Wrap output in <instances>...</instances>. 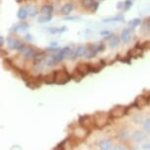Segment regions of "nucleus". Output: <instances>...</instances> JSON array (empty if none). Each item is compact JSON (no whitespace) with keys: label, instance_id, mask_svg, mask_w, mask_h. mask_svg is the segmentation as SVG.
<instances>
[{"label":"nucleus","instance_id":"b1692460","mask_svg":"<svg viewBox=\"0 0 150 150\" xmlns=\"http://www.w3.org/2000/svg\"><path fill=\"white\" fill-rule=\"evenodd\" d=\"M29 15V13H28L27 9H25V8H20L18 13H17V17L20 19V20H25Z\"/></svg>","mask_w":150,"mask_h":150},{"label":"nucleus","instance_id":"4be33fe9","mask_svg":"<svg viewBox=\"0 0 150 150\" xmlns=\"http://www.w3.org/2000/svg\"><path fill=\"white\" fill-rule=\"evenodd\" d=\"M86 51H87L86 47V46H83V45H80V46H79V47L77 48V49L75 50L77 57H81V56H86Z\"/></svg>","mask_w":150,"mask_h":150},{"label":"nucleus","instance_id":"20e7f679","mask_svg":"<svg viewBox=\"0 0 150 150\" xmlns=\"http://www.w3.org/2000/svg\"><path fill=\"white\" fill-rule=\"evenodd\" d=\"M79 124H80L81 127H83V129H87V131H90V129L95 127L93 116H89V115L81 116L79 118Z\"/></svg>","mask_w":150,"mask_h":150},{"label":"nucleus","instance_id":"9b49d317","mask_svg":"<svg viewBox=\"0 0 150 150\" xmlns=\"http://www.w3.org/2000/svg\"><path fill=\"white\" fill-rule=\"evenodd\" d=\"M98 146L101 150H113L112 141L109 138H103L98 142Z\"/></svg>","mask_w":150,"mask_h":150},{"label":"nucleus","instance_id":"a19ab883","mask_svg":"<svg viewBox=\"0 0 150 150\" xmlns=\"http://www.w3.org/2000/svg\"><path fill=\"white\" fill-rule=\"evenodd\" d=\"M124 6H125V2H119L117 5V8L118 9H122V8L124 9Z\"/></svg>","mask_w":150,"mask_h":150},{"label":"nucleus","instance_id":"ea45409f","mask_svg":"<svg viewBox=\"0 0 150 150\" xmlns=\"http://www.w3.org/2000/svg\"><path fill=\"white\" fill-rule=\"evenodd\" d=\"M142 149L143 150H150V142H147L142 145Z\"/></svg>","mask_w":150,"mask_h":150},{"label":"nucleus","instance_id":"393cba45","mask_svg":"<svg viewBox=\"0 0 150 150\" xmlns=\"http://www.w3.org/2000/svg\"><path fill=\"white\" fill-rule=\"evenodd\" d=\"M132 121H134L135 124H143L144 121H145V119L143 118V115L134 114V117H132Z\"/></svg>","mask_w":150,"mask_h":150},{"label":"nucleus","instance_id":"c9c22d12","mask_svg":"<svg viewBox=\"0 0 150 150\" xmlns=\"http://www.w3.org/2000/svg\"><path fill=\"white\" fill-rule=\"evenodd\" d=\"M46 50H47V51H50V52H56V51H60L61 48L50 46V47H47V48H46Z\"/></svg>","mask_w":150,"mask_h":150},{"label":"nucleus","instance_id":"9d476101","mask_svg":"<svg viewBox=\"0 0 150 150\" xmlns=\"http://www.w3.org/2000/svg\"><path fill=\"white\" fill-rule=\"evenodd\" d=\"M76 70L79 71V72L84 77V76H86L88 73L91 72V66L86 63H80L76 67Z\"/></svg>","mask_w":150,"mask_h":150},{"label":"nucleus","instance_id":"a18cd8bd","mask_svg":"<svg viewBox=\"0 0 150 150\" xmlns=\"http://www.w3.org/2000/svg\"><path fill=\"white\" fill-rule=\"evenodd\" d=\"M50 45H51L52 47H56L58 45L57 42H50Z\"/></svg>","mask_w":150,"mask_h":150},{"label":"nucleus","instance_id":"0eeeda50","mask_svg":"<svg viewBox=\"0 0 150 150\" xmlns=\"http://www.w3.org/2000/svg\"><path fill=\"white\" fill-rule=\"evenodd\" d=\"M20 52H21L23 55L26 56V57H30V58H33L36 55V53H38V51H36L33 47L29 46V45H25V44H24V46L22 47Z\"/></svg>","mask_w":150,"mask_h":150},{"label":"nucleus","instance_id":"a211bd4d","mask_svg":"<svg viewBox=\"0 0 150 150\" xmlns=\"http://www.w3.org/2000/svg\"><path fill=\"white\" fill-rule=\"evenodd\" d=\"M90 49L92 50L93 52H95L96 54L99 52H102L104 51V49H105V45H104L102 42H100V43H94V44H91L89 46Z\"/></svg>","mask_w":150,"mask_h":150},{"label":"nucleus","instance_id":"79ce46f5","mask_svg":"<svg viewBox=\"0 0 150 150\" xmlns=\"http://www.w3.org/2000/svg\"><path fill=\"white\" fill-rule=\"evenodd\" d=\"M25 39H27L28 41H32L33 38V36L30 35H27L26 36H25Z\"/></svg>","mask_w":150,"mask_h":150},{"label":"nucleus","instance_id":"1a4fd4ad","mask_svg":"<svg viewBox=\"0 0 150 150\" xmlns=\"http://www.w3.org/2000/svg\"><path fill=\"white\" fill-rule=\"evenodd\" d=\"M88 134H89V131H87V129H83V127L80 126L78 129H75L74 135H75V137H77V138H79L80 140H81V139H84V138H86L87 135H88Z\"/></svg>","mask_w":150,"mask_h":150},{"label":"nucleus","instance_id":"c85d7f7f","mask_svg":"<svg viewBox=\"0 0 150 150\" xmlns=\"http://www.w3.org/2000/svg\"><path fill=\"white\" fill-rule=\"evenodd\" d=\"M94 0H81V4H83V7L87 8V9H89V8H92L93 5H94Z\"/></svg>","mask_w":150,"mask_h":150},{"label":"nucleus","instance_id":"37998d69","mask_svg":"<svg viewBox=\"0 0 150 150\" xmlns=\"http://www.w3.org/2000/svg\"><path fill=\"white\" fill-rule=\"evenodd\" d=\"M98 6H99V3H98V2H95L94 5H93V7H92L93 8V12H95V11L98 9Z\"/></svg>","mask_w":150,"mask_h":150},{"label":"nucleus","instance_id":"aec40b11","mask_svg":"<svg viewBox=\"0 0 150 150\" xmlns=\"http://www.w3.org/2000/svg\"><path fill=\"white\" fill-rule=\"evenodd\" d=\"M47 30L52 35H55V33H62L67 30V27L63 26L62 28H47Z\"/></svg>","mask_w":150,"mask_h":150},{"label":"nucleus","instance_id":"f704fd0d","mask_svg":"<svg viewBox=\"0 0 150 150\" xmlns=\"http://www.w3.org/2000/svg\"><path fill=\"white\" fill-rule=\"evenodd\" d=\"M65 21H78V20H81V17L79 16H74V17H66L64 18Z\"/></svg>","mask_w":150,"mask_h":150},{"label":"nucleus","instance_id":"ddd939ff","mask_svg":"<svg viewBox=\"0 0 150 150\" xmlns=\"http://www.w3.org/2000/svg\"><path fill=\"white\" fill-rule=\"evenodd\" d=\"M55 80H56V71H53V72L47 74L43 77V83L46 84H53L55 83Z\"/></svg>","mask_w":150,"mask_h":150},{"label":"nucleus","instance_id":"7ed1b4c3","mask_svg":"<svg viewBox=\"0 0 150 150\" xmlns=\"http://www.w3.org/2000/svg\"><path fill=\"white\" fill-rule=\"evenodd\" d=\"M71 79H72V76L65 69L56 71V80H55L56 84H66L71 81Z\"/></svg>","mask_w":150,"mask_h":150},{"label":"nucleus","instance_id":"e433bc0d","mask_svg":"<svg viewBox=\"0 0 150 150\" xmlns=\"http://www.w3.org/2000/svg\"><path fill=\"white\" fill-rule=\"evenodd\" d=\"M142 49H150V41H145L140 45Z\"/></svg>","mask_w":150,"mask_h":150},{"label":"nucleus","instance_id":"a878e982","mask_svg":"<svg viewBox=\"0 0 150 150\" xmlns=\"http://www.w3.org/2000/svg\"><path fill=\"white\" fill-rule=\"evenodd\" d=\"M52 18H53L52 15H43V16L38 17V22L40 23V24H42V23H48V22L51 21Z\"/></svg>","mask_w":150,"mask_h":150},{"label":"nucleus","instance_id":"7c9ffc66","mask_svg":"<svg viewBox=\"0 0 150 150\" xmlns=\"http://www.w3.org/2000/svg\"><path fill=\"white\" fill-rule=\"evenodd\" d=\"M143 129L147 132H150V118L145 119V121L143 123Z\"/></svg>","mask_w":150,"mask_h":150},{"label":"nucleus","instance_id":"72a5a7b5","mask_svg":"<svg viewBox=\"0 0 150 150\" xmlns=\"http://www.w3.org/2000/svg\"><path fill=\"white\" fill-rule=\"evenodd\" d=\"M132 2L131 1V0H127V1L125 2L124 10H125V11H129V10L132 8Z\"/></svg>","mask_w":150,"mask_h":150},{"label":"nucleus","instance_id":"cd10ccee","mask_svg":"<svg viewBox=\"0 0 150 150\" xmlns=\"http://www.w3.org/2000/svg\"><path fill=\"white\" fill-rule=\"evenodd\" d=\"M71 76H72V78H73L76 81H80L81 80V79L83 78V76L81 75V74L80 72H79V71H77V70L74 71L73 74H72Z\"/></svg>","mask_w":150,"mask_h":150},{"label":"nucleus","instance_id":"4c0bfd02","mask_svg":"<svg viewBox=\"0 0 150 150\" xmlns=\"http://www.w3.org/2000/svg\"><path fill=\"white\" fill-rule=\"evenodd\" d=\"M113 150H126V148L123 146V145H120V144H118V145H116L113 147Z\"/></svg>","mask_w":150,"mask_h":150},{"label":"nucleus","instance_id":"5701e85b","mask_svg":"<svg viewBox=\"0 0 150 150\" xmlns=\"http://www.w3.org/2000/svg\"><path fill=\"white\" fill-rule=\"evenodd\" d=\"M54 10V8L51 5H44L43 7L41 8V13L43 15H52V12Z\"/></svg>","mask_w":150,"mask_h":150},{"label":"nucleus","instance_id":"6e6552de","mask_svg":"<svg viewBox=\"0 0 150 150\" xmlns=\"http://www.w3.org/2000/svg\"><path fill=\"white\" fill-rule=\"evenodd\" d=\"M147 134L142 131H134L132 134V139L135 141V142H142V141L146 140Z\"/></svg>","mask_w":150,"mask_h":150},{"label":"nucleus","instance_id":"412c9836","mask_svg":"<svg viewBox=\"0 0 150 150\" xmlns=\"http://www.w3.org/2000/svg\"><path fill=\"white\" fill-rule=\"evenodd\" d=\"M73 9H74L73 4L72 3H67L61 8V12H62V14H64V15H69V14L73 11Z\"/></svg>","mask_w":150,"mask_h":150},{"label":"nucleus","instance_id":"58836bf2","mask_svg":"<svg viewBox=\"0 0 150 150\" xmlns=\"http://www.w3.org/2000/svg\"><path fill=\"white\" fill-rule=\"evenodd\" d=\"M111 32H110V30H102V32H100V35H103L104 38H105V36H107V35H111Z\"/></svg>","mask_w":150,"mask_h":150},{"label":"nucleus","instance_id":"f3484780","mask_svg":"<svg viewBox=\"0 0 150 150\" xmlns=\"http://www.w3.org/2000/svg\"><path fill=\"white\" fill-rule=\"evenodd\" d=\"M129 137V132L127 128L121 129L118 132V138L120 140H127Z\"/></svg>","mask_w":150,"mask_h":150},{"label":"nucleus","instance_id":"49530a36","mask_svg":"<svg viewBox=\"0 0 150 150\" xmlns=\"http://www.w3.org/2000/svg\"><path fill=\"white\" fill-rule=\"evenodd\" d=\"M131 1H132V0H131Z\"/></svg>","mask_w":150,"mask_h":150},{"label":"nucleus","instance_id":"f8f14e48","mask_svg":"<svg viewBox=\"0 0 150 150\" xmlns=\"http://www.w3.org/2000/svg\"><path fill=\"white\" fill-rule=\"evenodd\" d=\"M142 53H143V49L141 48V46L137 45L135 47H134L132 49L129 50L128 56L131 58H138L139 56H142Z\"/></svg>","mask_w":150,"mask_h":150},{"label":"nucleus","instance_id":"423d86ee","mask_svg":"<svg viewBox=\"0 0 150 150\" xmlns=\"http://www.w3.org/2000/svg\"><path fill=\"white\" fill-rule=\"evenodd\" d=\"M7 42H8L9 47L11 49H14V50H19V51H21L22 47L24 46V44H23L18 38L12 35H9L7 38Z\"/></svg>","mask_w":150,"mask_h":150},{"label":"nucleus","instance_id":"2f4dec72","mask_svg":"<svg viewBox=\"0 0 150 150\" xmlns=\"http://www.w3.org/2000/svg\"><path fill=\"white\" fill-rule=\"evenodd\" d=\"M27 11H28V13L30 14V17L35 16V15H36V13H38V11H36V9H35V7H33V6H29V7H28Z\"/></svg>","mask_w":150,"mask_h":150},{"label":"nucleus","instance_id":"f257e3e1","mask_svg":"<svg viewBox=\"0 0 150 150\" xmlns=\"http://www.w3.org/2000/svg\"><path fill=\"white\" fill-rule=\"evenodd\" d=\"M109 112H104V111H98L93 115V120H94L95 127L98 129H103L104 127H106L110 122Z\"/></svg>","mask_w":150,"mask_h":150},{"label":"nucleus","instance_id":"c756f323","mask_svg":"<svg viewBox=\"0 0 150 150\" xmlns=\"http://www.w3.org/2000/svg\"><path fill=\"white\" fill-rule=\"evenodd\" d=\"M140 24H141V19H139V18L132 19L129 22V25L131 27H137V26H139Z\"/></svg>","mask_w":150,"mask_h":150},{"label":"nucleus","instance_id":"4468645a","mask_svg":"<svg viewBox=\"0 0 150 150\" xmlns=\"http://www.w3.org/2000/svg\"><path fill=\"white\" fill-rule=\"evenodd\" d=\"M105 65H106L105 62H104L103 60L99 61V62H97V63H94V64L90 65V66H91V72L92 73H98V72H100V71L102 70L104 67H105Z\"/></svg>","mask_w":150,"mask_h":150},{"label":"nucleus","instance_id":"473e14b6","mask_svg":"<svg viewBox=\"0 0 150 150\" xmlns=\"http://www.w3.org/2000/svg\"><path fill=\"white\" fill-rule=\"evenodd\" d=\"M95 55H96V53L95 52H93L90 48H88L87 49V51H86V58H88V59H91L93 57H95Z\"/></svg>","mask_w":150,"mask_h":150},{"label":"nucleus","instance_id":"6ab92c4d","mask_svg":"<svg viewBox=\"0 0 150 150\" xmlns=\"http://www.w3.org/2000/svg\"><path fill=\"white\" fill-rule=\"evenodd\" d=\"M104 23H108V22H125V17L122 14H119L117 16L114 17H110V18L103 19Z\"/></svg>","mask_w":150,"mask_h":150},{"label":"nucleus","instance_id":"f03ea898","mask_svg":"<svg viewBox=\"0 0 150 150\" xmlns=\"http://www.w3.org/2000/svg\"><path fill=\"white\" fill-rule=\"evenodd\" d=\"M129 114V107L123 105H117L109 111V115L112 119H120Z\"/></svg>","mask_w":150,"mask_h":150},{"label":"nucleus","instance_id":"39448f33","mask_svg":"<svg viewBox=\"0 0 150 150\" xmlns=\"http://www.w3.org/2000/svg\"><path fill=\"white\" fill-rule=\"evenodd\" d=\"M150 98L147 95L141 94L138 95L137 98L134 99V103H132V107L137 109H143L144 107H146L149 104Z\"/></svg>","mask_w":150,"mask_h":150},{"label":"nucleus","instance_id":"dca6fc26","mask_svg":"<svg viewBox=\"0 0 150 150\" xmlns=\"http://www.w3.org/2000/svg\"><path fill=\"white\" fill-rule=\"evenodd\" d=\"M29 24L28 23H25V22H23V23H21V24H15L14 26L11 28V30H14V32H16V30H27L28 29H29Z\"/></svg>","mask_w":150,"mask_h":150},{"label":"nucleus","instance_id":"c03bdc74","mask_svg":"<svg viewBox=\"0 0 150 150\" xmlns=\"http://www.w3.org/2000/svg\"><path fill=\"white\" fill-rule=\"evenodd\" d=\"M3 43H4V38L3 36H0V45H3Z\"/></svg>","mask_w":150,"mask_h":150},{"label":"nucleus","instance_id":"2eb2a0df","mask_svg":"<svg viewBox=\"0 0 150 150\" xmlns=\"http://www.w3.org/2000/svg\"><path fill=\"white\" fill-rule=\"evenodd\" d=\"M121 38L124 42H129L132 38V33H131V29H124L122 30L121 33Z\"/></svg>","mask_w":150,"mask_h":150},{"label":"nucleus","instance_id":"bb28decb","mask_svg":"<svg viewBox=\"0 0 150 150\" xmlns=\"http://www.w3.org/2000/svg\"><path fill=\"white\" fill-rule=\"evenodd\" d=\"M119 43H120V38H119V36H114V38L109 40V46L111 48L118 46Z\"/></svg>","mask_w":150,"mask_h":150}]
</instances>
